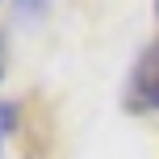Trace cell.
Returning a JSON list of instances; mask_svg holds the SVG:
<instances>
[{"label":"cell","instance_id":"cell-3","mask_svg":"<svg viewBox=\"0 0 159 159\" xmlns=\"http://www.w3.org/2000/svg\"><path fill=\"white\" fill-rule=\"evenodd\" d=\"M50 8V0H17V13L21 17H42Z\"/></svg>","mask_w":159,"mask_h":159},{"label":"cell","instance_id":"cell-1","mask_svg":"<svg viewBox=\"0 0 159 159\" xmlns=\"http://www.w3.org/2000/svg\"><path fill=\"white\" fill-rule=\"evenodd\" d=\"M126 109L130 113H159V38H151L138 55L126 84Z\"/></svg>","mask_w":159,"mask_h":159},{"label":"cell","instance_id":"cell-2","mask_svg":"<svg viewBox=\"0 0 159 159\" xmlns=\"http://www.w3.org/2000/svg\"><path fill=\"white\" fill-rule=\"evenodd\" d=\"M13 130H17V105L13 101H0V155H4V143H8Z\"/></svg>","mask_w":159,"mask_h":159},{"label":"cell","instance_id":"cell-4","mask_svg":"<svg viewBox=\"0 0 159 159\" xmlns=\"http://www.w3.org/2000/svg\"><path fill=\"white\" fill-rule=\"evenodd\" d=\"M0 80H4V55H0Z\"/></svg>","mask_w":159,"mask_h":159}]
</instances>
